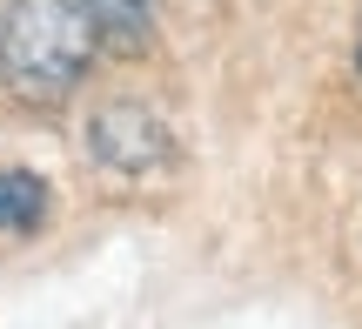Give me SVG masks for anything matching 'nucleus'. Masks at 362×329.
<instances>
[{
    "label": "nucleus",
    "instance_id": "nucleus-1",
    "mask_svg": "<svg viewBox=\"0 0 362 329\" xmlns=\"http://www.w3.org/2000/svg\"><path fill=\"white\" fill-rule=\"evenodd\" d=\"M101 27L88 0H7L0 13V81L21 108H61L94 74Z\"/></svg>",
    "mask_w": 362,
    "mask_h": 329
},
{
    "label": "nucleus",
    "instance_id": "nucleus-2",
    "mask_svg": "<svg viewBox=\"0 0 362 329\" xmlns=\"http://www.w3.org/2000/svg\"><path fill=\"white\" fill-rule=\"evenodd\" d=\"M88 155H94V168L141 182V175H161L175 161V134L148 101H128L121 94V101H101L88 115Z\"/></svg>",
    "mask_w": 362,
    "mask_h": 329
},
{
    "label": "nucleus",
    "instance_id": "nucleus-3",
    "mask_svg": "<svg viewBox=\"0 0 362 329\" xmlns=\"http://www.w3.org/2000/svg\"><path fill=\"white\" fill-rule=\"evenodd\" d=\"M54 215V188L34 168H0V236H40Z\"/></svg>",
    "mask_w": 362,
    "mask_h": 329
},
{
    "label": "nucleus",
    "instance_id": "nucleus-4",
    "mask_svg": "<svg viewBox=\"0 0 362 329\" xmlns=\"http://www.w3.org/2000/svg\"><path fill=\"white\" fill-rule=\"evenodd\" d=\"M88 13H94L107 47H141L161 21V0H88Z\"/></svg>",
    "mask_w": 362,
    "mask_h": 329
},
{
    "label": "nucleus",
    "instance_id": "nucleus-5",
    "mask_svg": "<svg viewBox=\"0 0 362 329\" xmlns=\"http://www.w3.org/2000/svg\"><path fill=\"white\" fill-rule=\"evenodd\" d=\"M356 61H362V27H356Z\"/></svg>",
    "mask_w": 362,
    "mask_h": 329
}]
</instances>
